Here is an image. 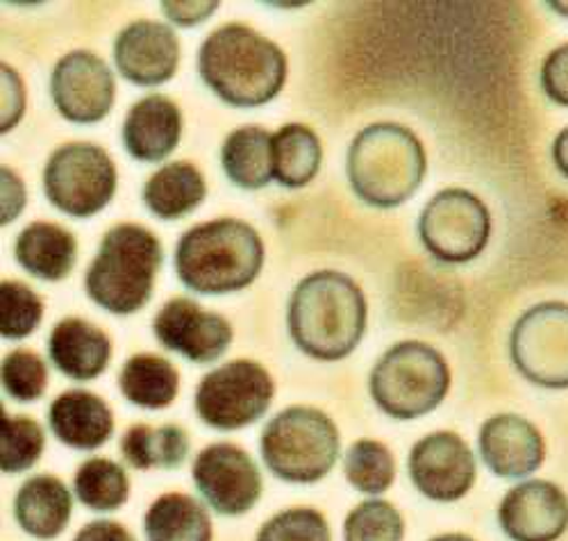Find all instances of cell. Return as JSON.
Returning a JSON list of instances; mask_svg holds the SVG:
<instances>
[{"instance_id":"cell-1","label":"cell","mask_w":568,"mask_h":541,"mask_svg":"<svg viewBox=\"0 0 568 541\" xmlns=\"http://www.w3.org/2000/svg\"><path fill=\"white\" fill-rule=\"evenodd\" d=\"M368 303L362 287L342 271L321 269L292 291L287 328L296 349L318 362L346 360L366 332Z\"/></svg>"},{"instance_id":"cell-2","label":"cell","mask_w":568,"mask_h":541,"mask_svg":"<svg viewBox=\"0 0 568 541\" xmlns=\"http://www.w3.org/2000/svg\"><path fill=\"white\" fill-rule=\"evenodd\" d=\"M199 73L230 108H262L284 89L290 62L282 48L246 23H223L199 48Z\"/></svg>"},{"instance_id":"cell-3","label":"cell","mask_w":568,"mask_h":541,"mask_svg":"<svg viewBox=\"0 0 568 541\" xmlns=\"http://www.w3.org/2000/svg\"><path fill=\"white\" fill-rule=\"evenodd\" d=\"M264 239L244 219L221 217L182 232L173 267L180 282L203 297H225L251 287L264 269Z\"/></svg>"},{"instance_id":"cell-4","label":"cell","mask_w":568,"mask_h":541,"mask_svg":"<svg viewBox=\"0 0 568 541\" xmlns=\"http://www.w3.org/2000/svg\"><path fill=\"white\" fill-rule=\"evenodd\" d=\"M428 173V156L418 134L394 121L362 128L348 146L346 176L357 199L377 210L407 203Z\"/></svg>"},{"instance_id":"cell-5","label":"cell","mask_w":568,"mask_h":541,"mask_svg":"<svg viewBox=\"0 0 568 541\" xmlns=\"http://www.w3.org/2000/svg\"><path fill=\"white\" fill-rule=\"evenodd\" d=\"M164 262L160 237L141 223L112 226L84 273L87 297L101 310L130 317L144 310Z\"/></svg>"},{"instance_id":"cell-6","label":"cell","mask_w":568,"mask_h":541,"mask_svg":"<svg viewBox=\"0 0 568 541\" xmlns=\"http://www.w3.org/2000/svg\"><path fill=\"white\" fill-rule=\"evenodd\" d=\"M450 367L430 343L407 339L381 355L368 375L373 403L396 421L435 412L448 397Z\"/></svg>"},{"instance_id":"cell-7","label":"cell","mask_w":568,"mask_h":541,"mask_svg":"<svg viewBox=\"0 0 568 541\" xmlns=\"http://www.w3.org/2000/svg\"><path fill=\"white\" fill-rule=\"evenodd\" d=\"M264 467L292 484H314L335 469L342 453L337 423L312 405L277 412L260 434Z\"/></svg>"},{"instance_id":"cell-8","label":"cell","mask_w":568,"mask_h":541,"mask_svg":"<svg viewBox=\"0 0 568 541\" xmlns=\"http://www.w3.org/2000/svg\"><path fill=\"white\" fill-rule=\"evenodd\" d=\"M41 184L55 210L73 219H91L112 203L119 171L103 146L69 141L51 153Z\"/></svg>"},{"instance_id":"cell-9","label":"cell","mask_w":568,"mask_h":541,"mask_svg":"<svg viewBox=\"0 0 568 541\" xmlns=\"http://www.w3.org/2000/svg\"><path fill=\"white\" fill-rule=\"evenodd\" d=\"M491 237V212L478 193L462 187L437 191L418 217V239L435 260L468 264Z\"/></svg>"},{"instance_id":"cell-10","label":"cell","mask_w":568,"mask_h":541,"mask_svg":"<svg viewBox=\"0 0 568 541\" xmlns=\"http://www.w3.org/2000/svg\"><path fill=\"white\" fill-rule=\"evenodd\" d=\"M275 382L266 367L253 360H232L205 373L194 393L199 419L223 432L257 423L271 408Z\"/></svg>"},{"instance_id":"cell-11","label":"cell","mask_w":568,"mask_h":541,"mask_svg":"<svg viewBox=\"0 0 568 541\" xmlns=\"http://www.w3.org/2000/svg\"><path fill=\"white\" fill-rule=\"evenodd\" d=\"M509 358L528 382L544 389H568V303L546 301L516 319Z\"/></svg>"},{"instance_id":"cell-12","label":"cell","mask_w":568,"mask_h":541,"mask_svg":"<svg viewBox=\"0 0 568 541\" xmlns=\"http://www.w3.org/2000/svg\"><path fill=\"white\" fill-rule=\"evenodd\" d=\"M192 475L203 501L221 517L248 514L264 494L257 462L230 441L205 447L194 460Z\"/></svg>"},{"instance_id":"cell-13","label":"cell","mask_w":568,"mask_h":541,"mask_svg":"<svg viewBox=\"0 0 568 541\" xmlns=\"http://www.w3.org/2000/svg\"><path fill=\"white\" fill-rule=\"evenodd\" d=\"M407 473L420 497L435 503H455L476 484L478 462L464 437L437 430L412 447Z\"/></svg>"},{"instance_id":"cell-14","label":"cell","mask_w":568,"mask_h":541,"mask_svg":"<svg viewBox=\"0 0 568 541\" xmlns=\"http://www.w3.org/2000/svg\"><path fill=\"white\" fill-rule=\"evenodd\" d=\"M51 98L62 119L93 126L108 119L116 101V80L110 64L91 51L62 56L51 73Z\"/></svg>"},{"instance_id":"cell-15","label":"cell","mask_w":568,"mask_h":541,"mask_svg":"<svg viewBox=\"0 0 568 541\" xmlns=\"http://www.w3.org/2000/svg\"><path fill=\"white\" fill-rule=\"evenodd\" d=\"M153 334L171 353L194 364L221 360L234 339L230 321L186 297L166 301L153 319Z\"/></svg>"},{"instance_id":"cell-16","label":"cell","mask_w":568,"mask_h":541,"mask_svg":"<svg viewBox=\"0 0 568 541\" xmlns=\"http://www.w3.org/2000/svg\"><path fill=\"white\" fill-rule=\"evenodd\" d=\"M498 523L511 541H557L568 530L566 491L541 478L518 482L505 491Z\"/></svg>"},{"instance_id":"cell-17","label":"cell","mask_w":568,"mask_h":541,"mask_svg":"<svg viewBox=\"0 0 568 541\" xmlns=\"http://www.w3.org/2000/svg\"><path fill=\"white\" fill-rule=\"evenodd\" d=\"M116 71L136 87H158L175 78L180 67V39L162 21L136 19L114 39Z\"/></svg>"},{"instance_id":"cell-18","label":"cell","mask_w":568,"mask_h":541,"mask_svg":"<svg viewBox=\"0 0 568 541\" xmlns=\"http://www.w3.org/2000/svg\"><path fill=\"white\" fill-rule=\"evenodd\" d=\"M478 451L494 475L518 480L535 473L544 464L546 441L532 421L505 412L489 417L480 425Z\"/></svg>"},{"instance_id":"cell-19","label":"cell","mask_w":568,"mask_h":541,"mask_svg":"<svg viewBox=\"0 0 568 541\" xmlns=\"http://www.w3.org/2000/svg\"><path fill=\"white\" fill-rule=\"evenodd\" d=\"M123 146L136 162H162L180 143L182 112L173 98L151 93L130 106L123 119Z\"/></svg>"},{"instance_id":"cell-20","label":"cell","mask_w":568,"mask_h":541,"mask_svg":"<svg viewBox=\"0 0 568 541\" xmlns=\"http://www.w3.org/2000/svg\"><path fill=\"white\" fill-rule=\"evenodd\" d=\"M49 425L73 451H97L114 434V412L105 399L87 389H67L49 408Z\"/></svg>"},{"instance_id":"cell-21","label":"cell","mask_w":568,"mask_h":541,"mask_svg":"<svg viewBox=\"0 0 568 541\" xmlns=\"http://www.w3.org/2000/svg\"><path fill=\"white\" fill-rule=\"evenodd\" d=\"M49 358L55 369L71 380H97L110 367L112 339L97 323L80 317H67L51 330Z\"/></svg>"},{"instance_id":"cell-22","label":"cell","mask_w":568,"mask_h":541,"mask_svg":"<svg viewBox=\"0 0 568 541\" xmlns=\"http://www.w3.org/2000/svg\"><path fill=\"white\" fill-rule=\"evenodd\" d=\"M73 497L69 487L51 473L28 478L14 497V519L19 528L41 541L58 539L71 521Z\"/></svg>"},{"instance_id":"cell-23","label":"cell","mask_w":568,"mask_h":541,"mask_svg":"<svg viewBox=\"0 0 568 541\" xmlns=\"http://www.w3.org/2000/svg\"><path fill=\"white\" fill-rule=\"evenodd\" d=\"M14 258L30 275L60 282L71 275L78 262V239L60 223L32 221L14 241Z\"/></svg>"},{"instance_id":"cell-24","label":"cell","mask_w":568,"mask_h":541,"mask_svg":"<svg viewBox=\"0 0 568 541\" xmlns=\"http://www.w3.org/2000/svg\"><path fill=\"white\" fill-rule=\"evenodd\" d=\"M207 196V182L192 162H171L149 176L141 199L153 217L162 221H180L194 212Z\"/></svg>"},{"instance_id":"cell-25","label":"cell","mask_w":568,"mask_h":541,"mask_svg":"<svg viewBox=\"0 0 568 541\" xmlns=\"http://www.w3.org/2000/svg\"><path fill=\"white\" fill-rule=\"evenodd\" d=\"M221 169L234 187L264 189L273 180V134L260 126L234 128L221 143Z\"/></svg>"},{"instance_id":"cell-26","label":"cell","mask_w":568,"mask_h":541,"mask_svg":"<svg viewBox=\"0 0 568 541\" xmlns=\"http://www.w3.org/2000/svg\"><path fill=\"white\" fill-rule=\"evenodd\" d=\"M121 397L141 410H164L175 403L180 391L178 367L155 353H136L119 373Z\"/></svg>"},{"instance_id":"cell-27","label":"cell","mask_w":568,"mask_h":541,"mask_svg":"<svg viewBox=\"0 0 568 541\" xmlns=\"http://www.w3.org/2000/svg\"><path fill=\"white\" fill-rule=\"evenodd\" d=\"M189 449H192V439L178 423L160 428L134 423L121 437V455L136 471H173L184 464Z\"/></svg>"},{"instance_id":"cell-28","label":"cell","mask_w":568,"mask_h":541,"mask_svg":"<svg viewBox=\"0 0 568 541\" xmlns=\"http://www.w3.org/2000/svg\"><path fill=\"white\" fill-rule=\"evenodd\" d=\"M149 541H212L207 508L182 491H169L151 503L144 514Z\"/></svg>"},{"instance_id":"cell-29","label":"cell","mask_w":568,"mask_h":541,"mask_svg":"<svg viewBox=\"0 0 568 541\" xmlns=\"http://www.w3.org/2000/svg\"><path fill=\"white\" fill-rule=\"evenodd\" d=\"M323 146L305 123H287L273 132V180L287 189L307 187L321 171Z\"/></svg>"},{"instance_id":"cell-30","label":"cell","mask_w":568,"mask_h":541,"mask_svg":"<svg viewBox=\"0 0 568 541\" xmlns=\"http://www.w3.org/2000/svg\"><path fill=\"white\" fill-rule=\"evenodd\" d=\"M73 491L80 505L91 512H116L130 499V478L110 458H89L73 475Z\"/></svg>"},{"instance_id":"cell-31","label":"cell","mask_w":568,"mask_h":541,"mask_svg":"<svg viewBox=\"0 0 568 541\" xmlns=\"http://www.w3.org/2000/svg\"><path fill=\"white\" fill-rule=\"evenodd\" d=\"M344 475L359 494L383 497L396 480V458L383 441L357 439L344 455Z\"/></svg>"},{"instance_id":"cell-32","label":"cell","mask_w":568,"mask_h":541,"mask_svg":"<svg viewBox=\"0 0 568 541\" xmlns=\"http://www.w3.org/2000/svg\"><path fill=\"white\" fill-rule=\"evenodd\" d=\"M45 451L41 423L26 414H3L0 419V469L17 475L32 469Z\"/></svg>"},{"instance_id":"cell-33","label":"cell","mask_w":568,"mask_h":541,"mask_svg":"<svg viewBox=\"0 0 568 541\" xmlns=\"http://www.w3.org/2000/svg\"><path fill=\"white\" fill-rule=\"evenodd\" d=\"M45 305L39 293L19 280L0 282V334L8 341L30 337L41 319Z\"/></svg>"},{"instance_id":"cell-34","label":"cell","mask_w":568,"mask_h":541,"mask_svg":"<svg viewBox=\"0 0 568 541\" xmlns=\"http://www.w3.org/2000/svg\"><path fill=\"white\" fill-rule=\"evenodd\" d=\"M405 519L396 505L383 499H366L344 521V541H403Z\"/></svg>"},{"instance_id":"cell-35","label":"cell","mask_w":568,"mask_h":541,"mask_svg":"<svg viewBox=\"0 0 568 541\" xmlns=\"http://www.w3.org/2000/svg\"><path fill=\"white\" fill-rule=\"evenodd\" d=\"M0 382H3V391L12 401L34 403L49 389V367L39 353L17 349L8 353L0 364Z\"/></svg>"},{"instance_id":"cell-36","label":"cell","mask_w":568,"mask_h":541,"mask_svg":"<svg viewBox=\"0 0 568 541\" xmlns=\"http://www.w3.org/2000/svg\"><path fill=\"white\" fill-rule=\"evenodd\" d=\"M255 541H333V530L323 512L314 508H290L262 523Z\"/></svg>"},{"instance_id":"cell-37","label":"cell","mask_w":568,"mask_h":541,"mask_svg":"<svg viewBox=\"0 0 568 541\" xmlns=\"http://www.w3.org/2000/svg\"><path fill=\"white\" fill-rule=\"evenodd\" d=\"M541 89L555 106L568 108V43L557 46L541 64Z\"/></svg>"},{"instance_id":"cell-38","label":"cell","mask_w":568,"mask_h":541,"mask_svg":"<svg viewBox=\"0 0 568 541\" xmlns=\"http://www.w3.org/2000/svg\"><path fill=\"white\" fill-rule=\"evenodd\" d=\"M0 73H3V128L0 130L10 132L26 112V87L21 76L10 64H3Z\"/></svg>"},{"instance_id":"cell-39","label":"cell","mask_w":568,"mask_h":541,"mask_svg":"<svg viewBox=\"0 0 568 541\" xmlns=\"http://www.w3.org/2000/svg\"><path fill=\"white\" fill-rule=\"evenodd\" d=\"M164 17L180 26V28H194L203 21H207L216 10H219V3L216 0H212V3H207V0H164V3L160 6Z\"/></svg>"},{"instance_id":"cell-40","label":"cell","mask_w":568,"mask_h":541,"mask_svg":"<svg viewBox=\"0 0 568 541\" xmlns=\"http://www.w3.org/2000/svg\"><path fill=\"white\" fill-rule=\"evenodd\" d=\"M0 176H3V226H8L19 219L21 210L28 203V193L23 180L14 169L3 167L0 169Z\"/></svg>"},{"instance_id":"cell-41","label":"cell","mask_w":568,"mask_h":541,"mask_svg":"<svg viewBox=\"0 0 568 541\" xmlns=\"http://www.w3.org/2000/svg\"><path fill=\"white\" fill-rule=\"evenodd\" d=\"M73 541H136V539L123 523H116L110 519H99V521H91L84 528H80L75 532Z\"/></svg>"},{"instance_id":"cell-42","label":"cell","mask_w":568,"mask_h":541,"mask_svg":"<svg viewBox=\"0 0 568 541\" xmlns=\"http://www.w3.org/2000/svg\"><path fill=\"white\" fill-rule=\"evenodd\" d=\"M552 162L557 167V171L568 178V126L564 130H559V134L552 141Z\"/></svg>"},{"instance_id":"cell-43","label":"cell","mask_w":568,"mask_h":541,"mask_svg":"<svg viewBox=\"0 0 568 541\" xmlns=\"http://www.w3.org/2000/svg\"><path fill=\"white\" fill-rule=\"evenodd\" d=\"M428 541H476V539L468 537V534H462V532H446V534H437Z\"/></svg>"},{"instance_id":"cell-44","label":"cell","mask_w":568,"mask_h":541,"mask_svg":"<svg viewBox=\"0 0 568 541\" xmlns=\"http://www.w3.org/2000/svg\"><path fill=\"white\" fill-rule=\"evenodd\" d=\"M548 8H550L552 12H557L559 17L568 19V3H566V0H555V3H548Z\"/></svg>"}]
</instances>
